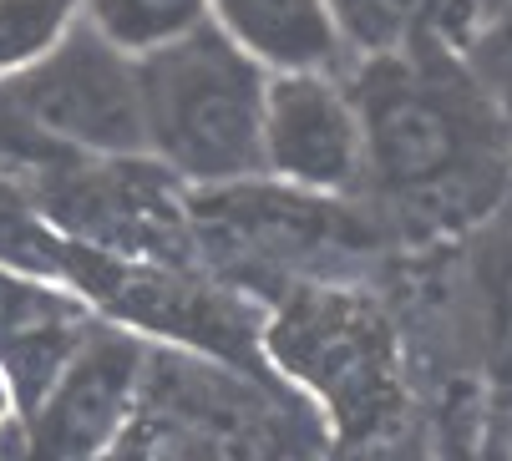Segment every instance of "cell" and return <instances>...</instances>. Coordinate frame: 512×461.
<instances>
[{
    "mask_svg": "<svg viewBox=\"0 0 512 461\" xmlns=\"http://www.w3.org/2000/svg\"><path fill=\"white\" fill-rule=\"evenodd\" d=\"M142 102L153 158L188 183L234 188L264 173L269 71L213 21L142 56Z\"/></svg>",
    "mask_w": 512,
    "mask_h": 461,
    "instance_id": "1",
    "label": "cell"
},
{
    "mask_svg": "<svg viewBox=\"0 0 512 461\" xmlns=\"http://www.w3.org/2000/svg\"><path fill=\"white\" fill-rule=\"evenodd\" d=\"M26 117L82 158H153L148 102H142V61L117 51L87 21H77L51 56L6 76Z\"/></svg>",
    "mask_w": 512,
    "mask_h": 461,
    "instance_id": "2",
    "label": "cell"
},
{
    "mask_svg": "<svg viewBox=\"0 0 512 461\" xmlns=\"http://www.w3.org/2000/svg\"><path fill=\"white\" fill-rule=\"evenodd\" d=\"M355 107L365 127V168L391 193L421 198L457 178L472 147V122L452 87L431 82L406 56H381L365 71Z\"/></svg>",
    "mask_w": 512,
    "mask_h": 461,
    "instance_id": "3",
    "label": "cell"
},
{
    "mask_svg": "<svg viewBox=\"0 0 512 461\" xmlns=\"http://www.w3.org/2000/svg\"><path fill=\"white\" fill-rule=\"evenodd\" d=\"M264 173L300 193H345L365 173V127L355 92L335 71L269 76L264 102Z\"/></svg>",
    "mask_w": 512,
    "mask_h": 461,
    "instance_id": "4",
    "label": "cell"
},
{
    "mask_svg": "<svg viewBox=\"0 0 512 461\" xmlns=\"http://www.w3.org/2000/svg\"><path fill=\"white\" fill-rule=\"evenodd\" d=\"M137 386V350L117 335L87 340L66 355L36 406V456L41 461H92L102 456L122 421Z\"/></svg>",
    "mask_w": 512,
    "mask_h": 461,
    "instance_id": "5",
    "label": "cell"
},
{
    "mask_svg": "<svg viewBox=\"0 0 512 461\" xmlns=\"http://www.w3.org/2000/svg\"><path fill=\"white\" fill-rule=\"evenodd\" d=\"M213 26L269 76L284 71H335L345 36L330 0H208Z\"/></svg>",
    "mask_w": 512,
    "mask_h": 461,
    "instance_id": "6",
    "label": "cell"
},
{
    "mask_svg": "<svg viewBox=\"0 0 512 461\" xmlns=\"http://www.w3.org/2000/svg\"><path fill=\"white\" fill-rule=\"evenodd\" d=\"M330 11L345 36V51L381 61L421 46L457 11V0H330Z\"/></svg>",
    "mask_w": 512,
    "mask_h": 461,
    "instance_id": "7",
    "label": "cell"
},
{
    "mask_svg": "<svg viewBox=\"0 0 512 461\" xmlns=\"http://www.w3.org/2000/svg\"><path fill=\"white\" fill-rule=\"evenodd\" d=\"M82 21L127 56H153L213 21L208 0H82Z\"/></svg>",
    "mask_w": 512,
    "mask_h": 461,
    "instance_id": "8",
    "label": "cell"
},
{
    "mask_svg": "<svg viewBox=\"0 0 512 461\" xmlns=\"http://www.w3.org/2000/svg\"><path fill=\"white\" fill-rule=\"evenodd\" d=\"M82 21V0H0V82L51 56Z\"/></svg>",
    "mask_w": 512,
    "mask_h": 461,
    "instance_id": "9",
    "label": "cell"
},
{
    "mask_svg": "<svg viewBox=\"0 0 512 461\" xmlns=\"http://www.w3.org/2000/svg\"><path fill=\"white\" fill-rule=\"evenodd\" d=\"M56 249L61 244L51 239V228L31 213V203L11 183H0V269L61 284V279H71V264Z\"/></svg>",
    "mask_w": 512,
    "mask_h": 461,
    "instance_id": "10",
    "label": "cell"
},
{
    "mask_svg": "<svg viewBox=\"0 0 512 461\" xmlns=\"http://www.w3.org/2000/svg\"><path fill=\"white\" fill-rule=\"evenodd\" d=\"M61 158H71V152H61V147L26 117V107L11 97V87L0 82V173L56 168Z\"/></svg>",
    "mask_w": 512,
    "mask_h": 461,
    "instance_id": "11",
    "label": "cell"
},
{
    "mask_svg": "<svg viewBox=\"0 0 512 461\" xmlns=\"http://www.w3.org/2000/svg\"><path fill=\"white\" fill-rule=\"evenodd\" d=\"M467 46H472V76L482 82V92L512 117V0L472 31Z\"/></svg>",
    "mask_w": 512,
    "mask_h": 461,
    "instance_id": "12",
    "label": "cell"
},
{
    "mask_svg": "<svg viewBox=\"0 0 512 461\" xmlns=\"http://www.w3.org/2000/svg\"><path fill=\"white\" fill-rule=\"evenodd\" d=\"M11 401H16V391H11V375H6V365H0V421H6Z\"/></svg>",
    "mask_w": 512,
    "mask_h": 461,
    "instance_id": "13",
    "label": "cell"
}]
</instances>
